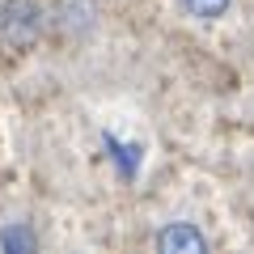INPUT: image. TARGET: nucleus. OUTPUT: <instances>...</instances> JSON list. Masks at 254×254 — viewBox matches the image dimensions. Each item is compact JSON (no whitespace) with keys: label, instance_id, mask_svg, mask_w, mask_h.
Returning <instances> with one entry per match:
<instances>
[{"label":"nucleus","instance_id":"1","mask_svg":"<svg viewBox=\"0 0 254 254\" xmlns=\"http://www.w3.org/2000/svg\"><path fill=\"white\" fill-rule=\"evenodd\" d=\"M43 34V9H38V0H4L0 4V38L17 51L38 43Z\"/></svg>","mask_w":254,"mask_h":254},{"label":"nucleus","instance_id":"2","mask_svg":"<svg viewBox=\"0 0 254 254\" xmlns=\"http://www.w3.org/2000/svg\"><path fill=\"white\" fill-rule=\"evenodd\" d=\"M153 242H157L161 254H208V237L190 225V220H174V225L157 229Z\"/></svg>","mask_w":254,"mask_h":254},{"label":"nucleus","instance_id":"3","mask_svg":"<svg viewBox=\"0 0 254 254\" xmlns=\"http://www.w3.org/2000/svg\"><path fill=\"white\" fill-rule=\"evenodd\" d=\"M102 144H106V157L119 165V178H136V170H140V157H144V148H140V144H119L115 136H106Z\"/></svg>","mask_w":254,"mask_h":254},{"label":"nucleus","instance_id":"5","mask_svg":"<svg viewBox=\"0 0 254 254\" xmlns=\"http://www.w3.org/2000/svg\"><path fill=\"white\" fill-rule=\"evenodd\" d=\"M229 4H233V0H182V9H187L190 17H199V21H216V17H225Z\"/></svg>","mask_w":254,"mask_h":254},{"label":"nucleus","instance_id":"4","mask_svg":"<svg viewBox=\"0 0 254 254\" xmlns=\"http://www.w3.org/2000/svg\"><path fill=\"white\" fill-rule=\"evenodd\" d=\"M38 246V233L30 225H4L0 229V250L4 254H30Z\"/></svg>","mask_w":254,"mask_h":254}]
</instances>
